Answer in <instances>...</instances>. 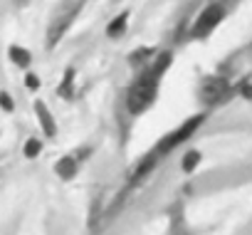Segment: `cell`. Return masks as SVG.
Masks as SVG:
<instances>
[{
	"label": "cell",
	"instance_id": "8",
	"mask_svg": "<svg viewBox=\"0 0 252 235\" xmlns=\"http://www.w3.org/2000/svg\"><path fill=\"white\" fill-rule=\"evenodd\" d=\"M35 114H37L42 129L47 132V136H55V119H52V114L47 111V106L42 101H35Z\"/></svg>",
	"mask_w": 252,
	"mask_h": 235
},
{
	"label": "cell",
	"instance_id": "11",
	"mask_svg": "<svg viewBox=\"0 0 252 235\" xmlns=\"http://www.w3.org/2000/svg\"><path fill=\"white\" fill-rule=\"evenodd\" d=\"M149 55H154V50H151V47H144V50H141V52H134V55H131V57H129V60H131V62H134V65H136V62H144V60H146V57H149Z\"/></svg>",
	"mask_w": 252,
	"mask_h": 235
},
{
	"label": "cell",
	"instance_id": "7",
	"mask_svg": "<svg viewBox=\"0 0 252 235\" xmlns=\"http://www.w3.org/2000/svg\"><path fill=\"white\" fill-rule=\"evenodd\" d=\"M74 77H77V69L74 67H67L64 69V77H62L60 87H57V94L62 99H72L74 97Z\"/></svg>",
	"mask_w": 252,
	"mask_h": 235
},
{
	"label": "cell",
	"instance_id": "5",
	"mask_svg": "<svg viewBox=\"0 0 252 235\" xmlns=\"http://www.w3.org/2000/svg\"><path fill=\"white\" fill-rule=\"evenodd\" d=\"M126 25H129V10H121V13L106 25V35H109L111 40H116V37H121V35L126 33Z\"/></svg>",
	"mask_w": 252,
	"mask_h": 235
},
{
	"label": "cell",
	"instance_id": "2",
	"mask_svg": "<svg viewBox=\"0 0 252 235\" xmlns=\"http://www.w3.org/2000/svg\"><path fill=\"white\" fill-rule=\"evenodd\" d=\"M222 18H225V8L220 5V3H213V5H208L198 18H195V23H193V37H198V40H203V37H208L220 23H222Z\"/></svg>",
	"mask_w": 252,
	"mask_h": 235
},
{
	"label": "cell",
	"instance_id": "9",
	"mask_svg": "<svg viewBox=\"0 0 252 235\" xmlns=\"http://www.w3.org/2000/svg\"><path fill=\"white\" fill-rule=\"evenodd\" d=\"M40 84H42V79H40L35 72H28V74H25V87H28V89H40Z\"/></svg>",
	"mask_w": 252,
	"mask_h": 235
},
{
	"label": "cell",
	"instance_id": "13",
	"mask_svg": "<svg viewBox=\"0 0 252 235\" xmlns=\"http://www.w3.org/2000/svg\"><path fill=\"white\" fill-rule=\"evenodd\" d=\"M37 151H40V141L37 139H30L28 141V156H35Z\"/></svg>",
	"mask_w": 252,
	"mask_h": 235
},
{
	"label": "cell",
	"instance_id": "12",
	"mask_svg": "<svg viewBox=\"0 0 252 235\" xmlns=\"http://www.w3.org/2000/svg\"><path fill=\"white\" fill-rule=\"evenodd\" d=\"M237 89H240V94H242L245 99H250V77H245V79H240V84H237Z\"/></svg>",
	"mask_w": 252,
	"mask_h": 235
},
{
	"label": "cell",
	"instance_id": "4",
	"mask_svg": "<svg viewBox=\"0 0 252 235\" xmlns=\"http://www.w3.org/2000/svg\"><path fill=\"white\" fill-rule=\"evenodd\" d=\"M79 8H82V5H74L69 13H64V15H62V18H60V20H57L52 28H50V35H47V47H55V45L60 42V37L67 33V28H69V25H72V20L77 18Z\"/></svg>",
	"mask_w": 252,
	"mask_h": 235
},
{
	"label": "cell",
	"instance_id": "10",
	"mask_svg": "<svg viewBox=\"0 0 252 235\" xmlns=\"http://www.w3.org/2000/svg\"><path fill=\"white\" fill-rule=\"evenodd\" d=\"M0 106H3L5 111H13V97L5 89H0Z\"/></svg>",
	"mask_w": 252,
	"mask_h": 235
},
{
	"label": "cell",
	"instance_id": "3",
	"mask_svg": "<svg viewBox=\"0 0 252 235\" xmlns=\"http://www.w3.org/2000/svg\"><path fill=\"white\" fill-rule=\"evenodd\" d=\"M232 94V87L222 79V77H205L203 84H200V99L203 104L208 106H215V104H222L227 97Z\"/></svg>",
	"mask_w": 252,
	"mask_h": 235
},
{
	"label": "cell",
	"instance_id": "14",
	"mask_svg": "<svg viewBox=\"0 0 252 235\" xmlns=\"http://www.w3.org/2000/svg\"><path fill=\"white\" fill-rule=\"evenodd\" d=\"M195 161H198V154H190V156L186 159V168H190V166H193Z\"/></svg>",
	"mask_w": 252,
	"mask_h": 235
},
{
	"label": "cell",
	"instance_id": "1",
	"mask_svg": "<svg viewBox=\"0 0 252 235\" xmlns=\"http://www.w3.org/2000/svg\"><path fill=\"white\" fill-rule=\"evenodd\" d=\"M158 82H161V74H156L151 67L139 74V79L129 89V109L134 114H139L154 104V99L158 94Z\"/></svg>",
	"mask_w": 252,
	"mask_h": 235
},
{
	"label": "cell",
	"instance_id": "6",
	"mask_svg": "<svg viewBox=\"0 0 252 235\" xmlns=\"http://www.w3.org/2000/svg\"><path fill=\"white\" fill-rule=\"evenodd\" d=\"M8 57H10V62H13L15 67H20V69H28L30 62H32V55H30L25 47H20V45H10V47H8Z\"/></svg>",
	"mask_w": 252,
	"mask_h": 235
}]
</instances>
